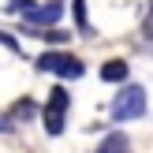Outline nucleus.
<instances>
[{
    "instance_id": "1",
    "label": "nucleus",
    "mask_w": 153,
    "mask_h": 153,
    "mask_svg": "<svg viewBox=\"0 0 153 153\" xmlns=\"http://www.w3.org/2000/svg\"><path fill=\"white\" fill-rule=\"evenodd\" d=\"M146 112V90L142 86H123L112 97V120L123 123V120H138Z\"/></svg>"
},
{
    "instance_id": "2",
    "label": "nucleus",
    "mask_w": 153,
    "mask_h": 153,
    "mask_svg": "<svg viewBox=\"0 0 153 153\" xmlns=\"http://www.w3.org/2000/svg\"><path fill=\"white\" fill-rule=\"evenodd\" d=\"M7 11L11 15H22L26 22H34V26H45V22H56L60 19V4L56 0H49V4H34V0H11L7 4Z\"/></svg>"
},
{
    "instance_id": "3",
    "label": "nucleus",
    "mask_w": 153,
    "mask_h": 153,
    "mask_svg": "<svg viewBox=\"0 0 153 153\" xmlns=\"http://www.w3.org/2000/svg\"><path fill=\"white\" fill-rule=\"evenodd\" d=\"M37 71L45 75H60V79H82V60H75L71 52H45L37 56Z\"/></svg>"
},
{
    "instance_id": "4",
    "label": "nucleus",
    "mask_w": 153,
    "mask_h": 153,
    "mask_svg": "<svg viewBox=\"0 0 153 153\" xmlns=\"http://www.w3.org/2000/svg\"><path fill=\"white\" fill-rule=\"evenodd\" d=\"M67 90L64 86H56L49 94V105H45V131L56 138V134H64V120H67Z\"/></svg>"
},
{
    "instance_id": "5",
    "label": "nucleus",
    "mask_w": 153,
    "mask_h": 153,
    "mask_svg": "<svg viewBox=\"0 0 153 153\" xmlns=\"http://www.w3.org/2000/svg\"><path fill=\"white\" fill-rule=\"evenodd\" d=\"M97 153H131V142H127V134H120V131H112L108 138L97 146Z\"/></svg>"
},
{
    "instance_id": "6",
    "label": "nucleus",
    "mask_w": 153,
    "mask_h": 153,
    "mask_svg": "<svg viewBox=\"0 0 153 153\" xmlns=\"http://www.w3.org/2000/svg\"><path fill=\"white\" fill-rule=\"evenodd\" d=\"M101 79H105V82H123V79H127V64H123V60H105Z\"/></svg>"
},
{
    "instance_id": "7",
    "label": "nucleus",
    "mask_w": 153,
    "mask_h": 153,
    "mask_svg": "<svg viewBox=\"0 0 153 153\" xmlns=\"http://www.w3.org/2000/svg\"><path fill=\"white\" fill-rule=\"evenodd\" d=\"M71 15H75V22H79L82 30L90 26V19H86V0H71Z\"/></svg>"
},
{
    "instance_id": "8",
    "label": "nucleus",
    "mask_w": 153,
    "mask_h": 153,
    "mask_svg": "<svg viewBox=\"0 0 153 153\" xmlns=\"http://www.w3.org/2000/svg\"><path fill=\"white\" fill-rule=\"evenodd\" d=\"M41 41H52V45H64V41H67V34H64V30H45V34H41Z\"/></svg>"
},
{
    "instance_id": "9",
    "label": "nucleus",
    "mask_w": 153,
    "mask_h": 153,
    "mask_svg": "<svg viewBox=\"0 0 153 153\" xmlns=\"http://www.w3.org/2000/svg\"><path fill=\"white\" fill-rule=\"evenodd\" d=\"M142 34H146L149 41H153V4H149V15H146V22H142Z\"/></svg>"
},
{
    "instance_id": "10",
    "label": "nucleus",
    "mask_w": 153,
    "mask_h": 153,
    "mask_svg": "<svg viewBox=\"0 0 153 153\" xmlns=\"http://www.w3.org/2000/svg\"><path fill=\"white\" fill-rule=\"evenodd\" d=\"M4 131H11V123H7V116H0V134Z\"/></svg>"
}]
</instances>
